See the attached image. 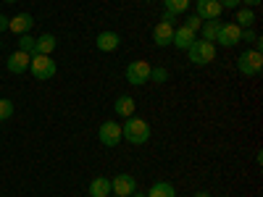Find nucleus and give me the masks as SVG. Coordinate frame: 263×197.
Wrapping results in <instances>:
<instances>
[{
    "label": "nucleus",
    "mask_w": 263,
    "mask_h": 197,
    "mask_svg": "<svg viewBox=\"0 0 263 197\" xmlns=\"http://www.w3.org/2000/svg\"><path fill=\"white\" fill-rule=\"evenodd\" d=\"M135 189H137V182L132 173H119L116 179H111V192L119 194V197H129Z\"/></svg>",
    "instance_id": "6e6552de"
},
{
    "label": "nucleus",
    "mask_w": 263,
    "mask_h": 197,
    "mask_svg": "<svg viewBox=\"0 0 263 197\" xmlns=\"http://www.w3.org/2000/svg\"><path fill=\"white\" fill-rule=\"evenodd\" d=\"M187 55L195 66H208L213 58H216V45L208 40H195L192 45L187 48Z\"/></svg>",
    "instance_id": "f03ea898"
},
{
    "label": "nucleus",
    "mask_w": 263,
    "mask_h": 197,
    "mask_svg": "<svg viewBox=\"0 0 263 197\" xmlns=\"http://www.w3.org/2000/svg\"><path fill=\"white\" fill-rule=\"evenodd\" d=\"M32 24H34L32 13H16L13 18H8V29L16 32V34H27L32 29Z\"/></svg>",
    "instance_id": "ddd939ff"
},
{
    "label": "nucleus",
    "mask_w": 263,
    "mask_h": 197,
    "mask_svg": "<svg viewBox=\"0 0 263 197\" xmlns=\"http://www.w3.org/2000/svg\"><path fill=\"white\" fill-rule=\"evenodd\" d=\"M195 16H200L203 21H211V18H218L221 16V3H218V0H197L195 3Z\"/></svg>",
    "instance_id": "1a4fd4ad"
},
{
    "label": "nucleus",
    "mask_w": 263,
    "mask_h": 197,
    "mask_svg": "<svg viewBox=\"0 0 263 197\" xmlns=\"http://www.w3.org/2000/svg\"><path fill=\"white\" fill-rule=\"evenodd\" d=\"M239 3H245V8H253V6H260V0H239Z\"/></svg>",
    "instance_id": "c85d7f7f"
},
{
    "label": "nucleus",
    "mask_w": 263,
    "mask_h": 197,
    "mask_svg": "<svg viewBox=\"0 0 263 197\" xmlns=\"http://www.w3.org/2000/svg\"><path fill=\"white\" fill-rule=\"evenodd\" d=\"M163 6H166V13H171V16H179V13H187V8H190V0H163Z\"/></svg>",
    "instance_id": "412c9836"
},
{
    "label": "nucleus",
    "mask_w": 263,
    "mask_h": 197,
    "mask_svg": "<svg viewBox=\"0 0 263 197\" xmlns=\"http://www.w3.org/2000/svg\"><path fill=\"white\" fill-rule=\"evenodd\" d=\"M221 8H239V0H218Z\"/></svg>",
    "instance_id": "bb28decb"
},
{
    "label": "nucleus",
    "mask_w": 263,
    "mask_h": 197,
    "mask_svg": "<svg viewBox=\"0 0 263 197\" xmlns=\"http://www.w3.org/2000/svg\"><path fill=\"white\" fill-rule=\"evenodd\" d=\"M237 69H239V74H245V76H258L260 69H263L260 50H245L242 55L237 58Z\"/></svg>",
    "instance_id": "7ed1b4c3"
},
{
    "label": "nucleus",
    "mask_w": 263,
    "mask_h": 197,
    "mask_svg": "<svg viewBox=\"0 0 263 197\" xmlns=\"http://www.w3.org/2000/svg\"><path fill=\"white\" fill-rule=\"evenodd\" d=\"M0 48H3V40H0Z\"/></svg>",
    "instance_id": "72a5a7b5"
},
{
    "label": "nucleus",
    "mask_w": 263,
    "mask_h": 197,
    "mask_svg": "<svg viewBox=\"0 0 263 197\" xmlns=\"http://www.w3.org/2000/svg\"><path fill=\"white\" fill-rule=\"evenodd\" d=\"M195 40H197V34H195V32H190L187 27H179V29H174V40H171V45H177L179 50H187Z\"/></svg>",
    "instance_id": "dca6fc26"
},
{
    "label": "nucleus",
    "mask_w": 263,
    "mask_h": 197,
    "mask_svg": "<svg viewBox=\"0 0 263 197\" xmlns=\"http://www.w3.org/2000/svg\"><path fill=\"white\" fill-rule=\"evenodd\" d=\"M129 197H147V192H140V189H135V192H132Z\"/></svg>",
    "instance_id": "c756f323"
},
{
    "label": "nucleus",
    "mask_w": 263,
    "mask_h": 197,
    "mask_svg": "<svg viewBox=\"0 0 263 197\" xmlns=\"http://www.w3.org/2000/svg\"><path fill=\"white\" fill-rule=\"evenodd\" d=\"M184 27H187L190 32L197 34V29L203 27V18H200V16H187V18H184Z\"/></svg>",
    "instance_id": "393cba45"
},
{
    "label": "nucleus",
    "mask_w": 263,
    "mask_h": 197,
    "mask_svg": "<svg viewBox=\"0 0 263 197\" xmlns=\"http://www.w3.org/2000/svg\"><path fill=\"white\" fill-rule=\"evenodd\" d=\"M18 50L32 55V53H34V37H29V34H21V37H18Z\"/></svg>",
    "instance_id": "4be33fe9"
},
{
    "label": "nucleus",
    "mask_w": 263,
    "mask_h": 197,
    "mask_svg": "<svg viewBox=\"0 0 263 197\" xmlns=\"http://www.w3.org/2000/svg\"><path fill=\"white\" fill-rule=\"evenodd\" d=\"M168 79V71L163 69V66H158V69H150V82H158V84H163Z\"/></svg>",
    "instance_id": "b1692460"
},
{
    "label": "nucleus",
    "mask_w": 263,
    "mask_h": 197,
    "mask_svg": "<svg viewBox=\"0 0 263 197\" xmlns=\"http://www.w3.org/2000/svg\"><path fill=\"white\" fill-rule=\"evenodd\" d=\"M29 69H32V74H34V79H53L55 76V71H58V66H55V61L50 58V55H32V61H29Z\"/></svg>",
    "instance_id": "20e7f679"
},
{
    "label": "nucleus",
    "mask_w": 263,
    "mask_h": 197,
    "mask_svg": "<svg viewBox=\"0 0 263 197\" xmlns=\"http://www.w3.org/2000/svg\"><path fill=\"white\" fill-rule=\"evenodd\" d=\"M171 40H174V24H168V21L156 24V29H153V42H156L158 48H166V45H171Z\"/></svg>",
    "instance_id": "9d476101"
},
{
    "label": "nucleus",
    "mask_w": 263,
    "mask_h": 197,
    "mask_svg": "<svg viewBox=\"0 0 263 197\" xmlns=\"http://www.w3.org/2000/svg\"><path fill=\"white\" fill-rule=\"evenodd\" d=\"M221 29V21L218 18H211V21H203V37L200 40H208V42H216V34Z\"/></svg>",
    "instance_id": "aec40b11"
},
{
    "label": "nucleus",
    "mask_w": 263,
    "mask_h": 197,
    "mask_svg": "<svg viewBox=\"0 0 263 197\" xmlns=\"http://www.w3.org/2000/svg\"><path fill=\"white\" fill-rule=\"evenodd\" d=\"M135 108H137V103H135V97H132V95H121V97L114 103V111H116V116H121V119L135 116Z\"/></svg>",
    "instance_id": "2eb2a0df"
},
{
    "label": "nucleus",
    "mask_w": 263,
    "mask_h": 197,
    "mask_svg": "<svg viewBox=\"0 0 263 197\" xmlns=\"http://www.w3.org/2000/svg\"><path fill=\"white\" fill-rule=\"evenodd\" d=\"M150 69L153 66L147 63V61H132L129 66H126V82L129 84H135V87H140V84H145V82H150Z\"/></svg>",
    "instance_id": "39448f33"
},
{
    "label": "nucleus",
    "mask_w": 263,
    "mask_h": 197,
    "mask_svg": "<svg viewBox=\"0 0 263 197\" xmlns=\"http://www.w3.org/2000/svg\"><path fill=\"white\" fill-rule=\"evenodd\" d=\"M216 42L221 48H234L237 42H242V29H239L237 24H221V29H218V34H216Z\"/></svg>",
    "instance_id": "423d86ee"
},
{
    "label": "nucleus",
    "mask_w": 263,
    "mask_h": 197,
    "mask_svg": "<svg viewBox=\"0 0 263 197\" xmlns=\"http://www.w3.org/2000/svg\"><path fill=\"white\" fill-rule=\"evenodd\" d=\"M100 142L105 147H116L121 142V124L116 121H103L100 124Z\"/></svg>",
    "instance_id": "0eeeda50"
},
{
    "label": "nucleus",
    "mask_w": 263,
    "mask_h": 197,
    "mask_svg": "<svg viewBox=\"0 0 263 197\" xmlns=\"http://www.w3.org/2000/svg\"><path fill=\"white\" fill-rule=\"evenodd\" d=\"M29 61H32V55L29 53H21V50H16V53H11V58H8V71L11 74H24L27 69H29Z\"/></svg>",
    "instance_id": "f8f14e48"
},
{
    "label": "nucleus",
    "mask_w": 263,
    "mask_h": 197,
    "mask_svg": "<svg viewBox=\"0 0 263 197\" xmlns=\"http://www.w3.org/2000/svg\"><path fill=\"white\" fill-rule=\"evenodd\" d=\"M121 137L132 145H145L150 140V124L140 116H129L121 126Z\"/></svg>",
    "instance_id": "f257e3e1"
},
{
    "label": "nucleus",
    "mask_w": 263,
    "mask_h": 197,
    "mask_svg": "<svg viewBox=\"0 0 263 197\" xmlns=\"http://www.w3.org/2000/svg\"><path fill=\"white\" fill-rule=\"evenodd\" d=\"M6 29H8V16L0 13V32H6Z\"/></svg>",
    "instance_id": "cd10ccee"
},
{
    "label": "nucleus",
    "mask_w": 263,
    "mask_h": 197,
    "mask_svg": "<svg viewBox=\"0 0 263 197\" xmlns=\"http://www.w3.org/2000/svg\"><path fill=\"white\" fill-rule=\"evenodd\" d=\"M195 197H211L208 192H195Z\"/></svg>",
    "instance_id": "7c9ffc66"
},
{
    "label": "nucleus",
    "mask_w": 263,
    "mask_h": 197,
    "mask_svg": "<svg viewBox=\"0 0 263 197\" xmlns=\"http://www.w3.org/2000/svg\"><path fill=\"white\" fill-rule=\"evenodd\" d=\"M108 197H119V194H114V192H111V194H108Z\"/></svg>",
    "instance_id": "473e14b6"
},
{
    "label": "nucleus",
    "mask_w": 263,
    "mask_h": 197,
    "mask_svg": "<svg viewBox=\"0 0 263 197\" xmlns=\"http://www.w3.org/2000/svg\"><path fill=\"white\" fill-rule=\"evenodd\" d=\"M55 45H58V40H55L50 32L34 37V53H37V55H50V53L55 50ZM34 53H32V55H34Z\"/></svg>",
    "instance_id": "4468645a"
},
{
    "label": "nucleus",
    "mask_w": 263,
    "mask_h": 197,
    "mask_svg": "<svg viewBox=\"0 0 263 197\" xmlns=\"http://www.w3.org/2000/svg\"><path fill=\"white\" fill-rule=\"evenodd\" d=\"M234 24H237L239 29H250V27L255 24V13H253V8H239Z\"/></svg>",
    "instance_id": "6ab92c4d"
},
{
    "label": "nucleus",
    "mask_w": 263,
    "mask_h": 197,
    "mask_svg": "<svg viewBox=\"0 0 263 197\" xmlns=\"http://www.w3.org/2000/svg\"><path fill=\"white\" fill-rule=\"evenodd\" d=\"M108 194H111V179L98 176L90 182V197H108Z\"/></svg>",
    "instance_id": "f3484780"
},
{
    "label": "nucleus",
    "mask_w": 263,
    "mask_h": 197,
    "mask_svg": "<svg viewBox=\"0 0 263 197\" xmlns=\"http://www.w3.org/2000/svg\"><path fill=\"white\" fill-rule=\"evenodd\" d=\"M3 3H16V0H3Z\"/></svg>",
    "instance_id": "2f4dec72"
},
{
    "label": "nucleus",
    "mask_w": 263,
    "mask_h": 197,
    "mask_svg": "<svg viewBox=\"0 0 263 197\" xmlns=\"http://www.w3.org/2000/svg\"><path fill=\"white\" fill-rule=\"evenodd\" d=\"M147 3H156V0H147Z\"/></svg>",
    "instance_id": "f704fd0d"
},
{
    "label": "nucleus",
    "mask_w": 263,
    "mask_h": 197,
    "mask_svg": "<svg viewBox=\"0 0 263 197\" xmlns=\"http://www.w3.org/2000/svg\"><path fill=\"white\" fill-rule=\"evenodd\" d=\"M255 37H258V32H253V27H250V29H242V40H245V42H253Z\"/></svg>",
    "instance_id": "a878e982"
},
{
    "label": "nucleus",
    "mask_w": 263,
    "mask_h": 197,
    "mask_svg": "<svg viewBox=\"0 0 263 197\" xmlns=\"http://www.w3.org/2000/svg\"><path fill=\"white\" fill-rule=\"evenodd\" d=\"M11 116H13V103L3 97L0 100V121H8Z\"/></svg>",
    "instance_id": "5701e85b"
},
{
    "label": "nucleus",
    "mask_w": 263,
    "mask_h": 197,
    "mask_svg": "<svg viewBox=\"0 0 263 197\" xmlns=\"http://www.w3.org/2000/svg\"><path fill=\"white\" fill-rule=\"evenodd\" d=\"M147 197H177V189L171 182H156L147 189Z\"/></svg>",
    "instance_id": "a211bd4d"
},
{
    "label": "nucleus",
    "mask_w": 263,
    "mask_h": 197,
    "mask_svg": "<svg viewBox=\"0 0 263 197\" xmlns=\"http://www.w3.org/2000/svg\"><path fill=\"white\" fill-rule=\"evenodd\" d=\"M119 42H121V37H119L116 32H100L98 40H95V48H98L100 53H114V50L119 48Z\"/></svg>",
    "instance_id": "9b49d317"
}]
</instances>
